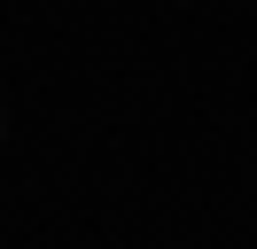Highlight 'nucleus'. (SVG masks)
<instances>
[{
  "label": "nucleus",
  "mask_w": 257,
  "mask_h": 249,
  "mask_svg": "<svg viewBox=\"0 0 257 249\" xmlns=\"http://www.w3.org/2000/svg\"><path fill=\"white\" fill-rule=\"evenodd\" d=\"M0 140H8V117H0Z\"/></svg>",
  "instance_id": "nucleus-1"
}]
</instances>
